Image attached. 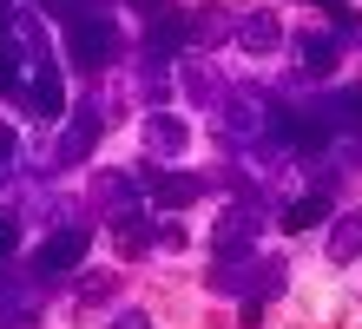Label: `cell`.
<instances>
[{
    "instance_id": "6da1fadb",
    "label": "cell",
    "mask_w": 362,
    "mask_h": 329,
    "mask_svg": "<svg viewBox=\"0 0 362 329\" xmlns=\"http://www.w3.org/2000/svg\"><path fill=\"white\" fill-rule=\"evenodd\" d=\"M66 53H73V66H79V73H99V66L119 53V33H112V20H99V13L73 20V27H66Z\"/></svg>"
},
{
    "instance_id": "7a4b0ae2",
    "label": "cell",
    "mask_w": 362,
    "mask_h": 329,
    "mask_svg": "<svg viewBox=\"0 0 362 329\" xmlns=\"http://www.w3.org/2000/svg\"><path fill=\"white\" fill-rule=\"evenodd\" d=\"M86 244H93V231H59V237H47V244L33 250V283H59L66 270H79V257H86Z\"/></svg>"
},
{
    "instance_id": "3957f363",
    "label": "cell",
    "mask_w": 362,
    "mask_h": 329,
    "mask_svg": "<svg viewBox=\"0 0 362 329\" xmlns=\"http://www.w3.org/2000/svg\"><path fill=\"white\" fill-rule=\"evenodd\" d=\"M145 191H152V204L185 211V204L204 197V178H198V171H145Z\"/></svg>"
},
{
    "instance_id": "277c9868",
    "label": "cell",
    "mask_w": 362,
    "mask_h": 329,
    "mask_svg": "<svg viewBox=\"0 0 362 329\" xmlns=\"http://www.w3.org/2000/svg\"><path fill=\"white\" fill-rule=\"evenodd\" d=\"M27 105H33V119H59V105H66V86H59V66H53V59H33Z\"/></svg>"
},
{
    "instance_id": "5b68a950",
    "label": "cell",
    "mask_w": 362,
    "mask_h": 329,
    "mask_svg": "<svg viewBox=\"0 0 362 329\" xmlns=\"http://www.w3.org/2000/svg\"><path fill=\"white\" fill-rule=\"evenodd\" d=\"M250 237H257V217L238 204V211H224V224H218V237H211V250H218V257H238Z\"/></svg>"
},
{
    "instance_id": "8992f818",
    "label": "cell",
    "mask_w": 362,
    "mask_h": 329,
    "mask_svg": "<svg viewBox=\"0 0 362 329\" xmlns=\"http://www.w3.org/2000/svg\"><path fill=\"white\" fill-rule=\"evenodd\" d=\"M329 257H336V263H356V257H362V211H343V217H336Z\"/></svg>"
},
{
    "instance_id": "52a82bcc",
    "label": "cell",
    "mask_w": 362,
    "mask_h": 329,
    "mask_svg": "<svg viewBox=\"0 0 362 329\" xmlns=\"http://www.w3.org/2000/svg\"><path fill=\"white\" fill-rule=\"evenodd\" d=\"M296 53H303L296 66H303L310 79H323L329 66H336V40H329V33H303V40H296Z\"/></svg>"
},
{
    "instance_id": "ba28073f",
    "label": "cell",
    "mask_w": 362,
    "mask_h": 329,
    "mask_svg": "<svg viewBox=\"0 0 362 329\" xmlns=\"http://www.w3.org/2000/svg\"><path fill=\"white\" fill-rule=\"evenodd\" d=\"M145 145L165 151V158H178V151H185V125L165 119V112H152V119H145Z\"/></svg>"
},
{
    "instance_id": "9c48e42d",
    "label": "cell",
    "mask_w": 362,
    "mask_h": 329,
    "mask_svg": "<svg viewBox=\"0 0 362 329\" xmlns=\"http://www.w3.org/2000/svg\"><path fill=\"white\" fill-rule=\"evenodd\" d=\"M323 217H329V197H323V191H310V197H296V204L284 211V231H296V237H303L310 224H323Z\"/></svg>"
},
{
    "instance_id": "30bf717a",
    "label": "cell",
    "mask_w": 362,
    "mask_h": 329,
    "mask_svg": "<svg viewBox=\"0 0 362 329\" xmlns=\"http://www.w3.org/2000/svg\"><path fill=\"white\" fill-rule=\"evenodd\" d=\"M238 40H244V47H250V53H270V47H276V40H284V27H276V20H270V13H250V20H244V27H238Z\"/></svg>"
},
{
    "instance_id": "8fae6325",
    "label": "cell",
    "mask_w": 362,
    "mask_h": 329,
    "mask_svg": "<svg viewBox=\"0 0 362 329\" xmlns=\"http://www.w3.org/2000/svg\"><path fill=\"white\" fill-rule=\"evenodd\" d=\"M105 132V119H99V105H86V112H79V125H73V139H66V158H79V151H86L93 139Z\"/></svg>"
},
{
    "instance_id": "7c38bea8",
    "label": "cell",
    "mask_w": 362,
    "mask_h": 329,
    "mask_svg": "<svg viewBox=\"0 0 362 329\" xmlns=\"http://www.w3.org/2000/svg\"><path fill=\"white\" fill-rule=\"evenodd\" d=\"M336 125H362V86L336 93Z\"/></svg>"
},
{
    "instance_id": "4fadbf2b",
    "label": "cell",
    "mask_w": 362,
    "mask_h": 329,
    "mask_svg": "<svg viewBox=\"0 0 362 329\" xmlns=\"http://www.w3.org/2000/svg\"><path fill=\"white\" fill-rule=\"evenodd\" d=\"M13 86H20V53L0 40V93H13Z\"/></svg>"
},
{
    "instance_id": "5bb4252c",
    "label": "cell",
    "mask_w": 362,
    "mask_h": 329,
    "mask_svg": "<svg viewBox=\"0 0 362 329\" xmlns=\"http://www.w3.org/2000/svg\"><path fill=\"white\" fill-rule=\"evenodd\" d=\"M132 7H139L145 20H152V27H158V20H165V13H178V7H172V0H132Z\"/></svg>"
},
{
    "instance_id": "9a60e30c",
    "label": "cell",
    "mask_w": 362,
    "mask_h": 329,
    "mask_svg": "<svg viewBox=\"0 0 362 329\" xmlns=\"http://www.w3.org/2000/svg\"><path fill=\"white\" fill-rule=\"evenodd\" d=\"M13 244H20V231H13V217H0V257H7Z\"/></svg>"
},
{
    "instance_id": "2e32d148",
    "label": "cell",
    "mask_w": 362,
    "mask_h": 329,
    "mask_svg": "<svg viewBox=\"0 0 362 329\" xmlns=\"http://www.w3.org/2000/svg\"><path fill=\"white\" fill-rule=\"evenodd\" d=\"M119 329H152V316H139V310H125V316H119Z\"/></svg>"
},
{
    "instance_id": "e0dca14e",
    "label": "cell",
    "mask_w": 362,
    "mask_h": 329,
    "mask_svg": "<svg viewBox=\"0 0 362 329\" xmlns=\"http://www.w3.org/2000/svg\"><path fill=\"white\" fill-rule=\"evenodd\" d=\"M7 151H13V132H7V125H0V158H7Z\"/></svg>"
}]
</instances>
